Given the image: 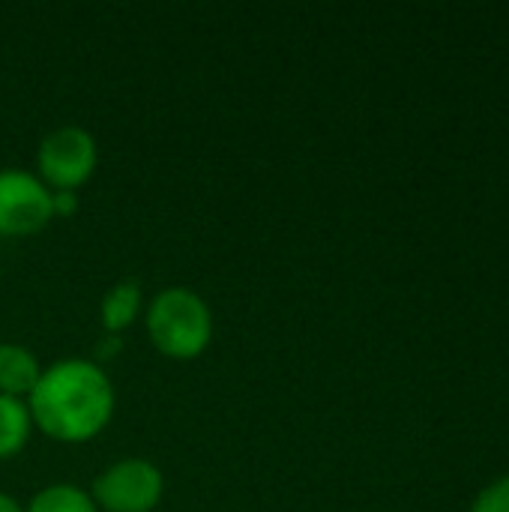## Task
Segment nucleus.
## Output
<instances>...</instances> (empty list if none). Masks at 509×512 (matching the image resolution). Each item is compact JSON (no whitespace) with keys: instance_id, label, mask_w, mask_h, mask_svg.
Wrapping results in <instances>:
<instances>
[{"instance_id":"f257e3e1","label":"nucleus","mask_w":509,"mask_h":512,"mask_svg":"<svg viewBox=\"0 0 509 512\" xmlns=\"http://www.w3.org/2000/svg\"><path fill=\"white\" fill-rule=\"evenodd\" d=\"M114 405V384L93 357H60L42 369L27 396L33 429L60 444H87L99 438L114 417Z\"/></svg>"},{"instance_id":"f8f14e48","label":"nucleus","mask_w":509,"mask_h":512,"mask_svg":"<svg viewBox=\"0 0 509 512\" xmlns=\"http://www.w3.org/2000/svg\"><path fill=\"white\" fill-rule=\"evenodd\" d=\"M120 348H123V339H120V336H114V333H105V336H99V342H96V354H93V360L102 366V360H111Z\"/></svg>"},{"instance_id":"1a4fd4ad","label":"nucleus","mask_w":509,"mask_h":512,"mask_svg":"<svg viewBox=\"0 0 509 512\" xmlns=\"http://www.w3.org/2000/svg\"><path fill=\"white\" fill-rule=\"evenodd\" d=\"M24 512H99V507L87 489L72 483H51L27 501Z\"/></svg>"},{"instance_id":"9b49d317","label":"nucleus","mask_w":509,"mask_h":512,"mask_svg":"<svg viewBox=\"0 0 509 512\" xmlns=\"http://www.w3.org/2000/svg\"><path fill=\"white\" fill-rule=\"evenodd\" d=\"M51 210L54 216H72L78 210V192H69V189L51 192Z\"/></svg>"},{"instance_id":"ddd939ff","label":"nucleus","mask_w":509,"mask_h":512,"mask_svg":"<svg viewBox=\"0 0 509 512\" xmlns=\"http://www.w3.org/2000/svg\"><path fill=\"white\" fill-rule=\"evenodd\" d=\"M0 512H24V504L15 501V498L6 495V492H0Z\"/></svg>"},{"instance_id":"f03ea898","label":"nucleus","mask_w":509,"mask_h":512,"mask_svg":"<svg viewBox=\"0 0 509 512\" xmlns=\"http://www.w3.org/2000/svg\"><path fill=\"white\" fill-rule=\"evenodd\" d=\"M144 318L150 342L171 360H195L210 348L213 312L207 300L186 285H171L153 294Z\"/></svg>"},{"instance_id":"423d86ee","label":"nucleus","mask_w":509,"mask_h":512,"mask_svg":"<svg viewBox=\"0 0 509 512\" xmlns=\"http://www.w3.org/2000/svg\"><path fill=\"white\" fill-rule=\"evenodd\" d=\"M42 375L39 357L18 342H0V393L27 399Z\"/></svg>"},{"instance_id":"39448f33","label":"nucleus","mask_w":509,"mask_h":512,"mask_svg":"<svg viewBox=\"0 0 509 512\" xmlns=\"http://www.w3.org/2000/svg\"><path fill=\"white\" fill-rule=\"evenodd\" d=\"M54 219L51 189L27 168H0V234L30 237Z\"/></svg>"},{"instance_id":"0eeeda50","label":"nucleus","mask_w":509,"mask_h":512,"mask_svg":"<svg viewBox=\"0 0 509 512\" xmlns=\"http://www.w3.org/2000/svg\"><path fill=\"white\" fill-rule=\"evenodd\" d=\"M144 309V288L138 279H120L114 282L99 303V321L105 333L120 336Z\"/></svg>"},{"instance_id":"7ed1b4c3","label":"nucleus","mask_w":509,"mask_h":512,"mask_svg":"<svg viewBox=\"0 0 509 512\" xmlns=\"http://www.w3.org/2000/svg\"><path fill=\"white\" fill-rule=\"evenodd\" d=\"M99 165V144L90 129L66 123L42 135L36 147V174L39 180L57 192L69 189L78 192L96 171Z\"/></svg>"},{"instance_id":"20e7f679","label":"nucleus","mask_w":509,"mask_h":512,"mask_svg":"<svg viewBox=\"0 0 509 512\" xmlns=\"http://www.w3.org/2000/svg\"><path fill=\"white\" fill-rule=\"evenodd\" d=\"M99 512H153L165 495L162 471L141 456L108 465L87 489Z\"/></svg>"},{"instance_id":"6e6552de","label":"nucleus","mask_w":509,"mask_h":512,"mask_svg":"<svg viewBox=\"0 0 509 512\" xmlns=\"http://www.w3.org/2000/svg\"><path fill=\"white\" fill-rule=\"evenodd\" d=\"M33 435V417L27 399L0 393V459L18 456Z\"/></svg>"},{"instance_id":"9d476101","label":"nucleus","mask_w":509,"mask_h":512,"mask_svg":"<svg viewBox=\"0 0 509 512\" xmlns=\"http://www.w3.org/2000/svg\"><path fill=\"white\" fill-rule=\"evenodd\" d=\"M468 512H509V474L486 486Z\"/></svg>"}]
</instances>
